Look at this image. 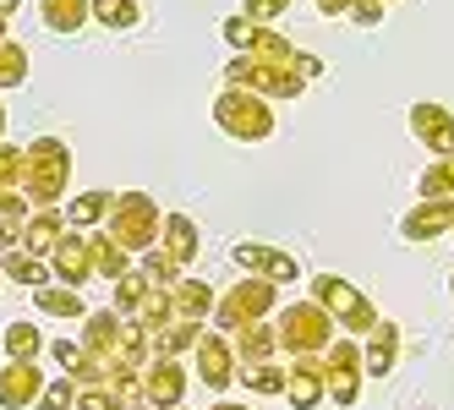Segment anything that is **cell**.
Listing matches in <instances>:
<instances>
[{
	"instance_id": "cell-50",
	"label": "cell",
	"mask_w": 454,
	"mask_h": 410,
	"mask_svg": "<svg viewBox=\"0 0 454 410\" xmlns=\"http://www.w3.org/2000/svg\"><path fill=\"white\" fill-rule=\"evenodd\" d=\"M176 410H186V405H176Z\"/></svg>"
},
{
	"instance_id": "cell-13",
	"label": "cell",
	"mask_w": 454,
	"mask_h": 410,
	"mask_svg": "<svg viewBox=\"0 0 454 410\" xmlns=\"http://www.w3.org/2000/svg\"><path fill=\"white\" fill-rule=\"evenodd\" d=\"M285 399H290V410H317L323 399H329L323 351L317 356H290V367H285Z\"/></svg>"
},
{
	"instance_id": "cell-49",
	"label": "cell",
	"mask_w": 454,
	"mask_h": 410,
	"mask_svg": "<svg viewBox=\"0 0 454 410\" xmlns=\"http://www.w3.org/2000/svg\"><path fill=\"white\" fill-rule=\"evenodd\" d=\"M449 296H454V274H449Z\"/></svg>"
},
{
	"instance_id": "cell-18",
	"label": "cell",
	"mask_w": 454,
	"mask_h": 410,
	"mask_svg": "<svg viewBox=\"0 0 454 410\" xmlns=\"http://www.w3.org/2000/svg\"><path fill=\"white\" fill-rule=\"evenodd\" d=\"M214 290L203 285V279H192V274H181L176 285H170V312L176 318H186V323H208L214 318Z\"/></svg>"
},
{
	"instance_id": "cell-35",
	"label": "cell",
	"mask_w": 454,
	"mask_h": 410,
	"mask_svg": "<svg viewBox=\"0 0 454 410\" xmlns=\"http://www.w3.org/2000/svg\"><path fill=\"white\" fill-rule=\"evenodd\" d=\"M203 329H208V323H186V318H176L165 334L153 339V351H165V356H181V351H192V344L203 339Z\"/></svg>"
},
{
	"instance_id": "cell-17",
	"label": "cell",
	"mask_w": 454,
	"mask_h": 410,
	"mask_svg": "<svg viewBox=\"0 0 454 410\" xmlns=\"http://www.w3.org/2000/svg\"><path fill=\"white\" fill-rule=\"evenodd\" d=\"M67 230H72V225H67V208H34V213L22 219V246L39 251V258H50L55 241L67 236Z\"/></svg>"
},
{
	"instance_id": "cell-4",
	"label": "cell",
	"mask_w": 454,
	"mask_h": 410,
	"mask_svg": "<svg viewBox=\"0 0 454 410\" xmlns=\"http://www.w3.org/2000/svg\"><path fill=\"white\" fill-rule=\"evenodd\" d=\"M312 301L329 312V318H334L350 339H367L372 323H378V306L356 290L350 279H340V274H317V279H312Z\"/></svg>"
},
{
	"instance_id": "cell-51",
	"label": "cell",
	"mask_w": 454,
	"mask_h": 410,
	"mask_svg": "<svg viewBox=\"0 0 454 410\" xmlns=\"http://www.w3.org/2000/svg\"><path fill=\"white\" fill-rule=\"evenodd\" d=\"M383 6H388V0H383Z\"/></svg>"
},
{
	"instance_id": "cell-9",
	"label": "cell",
	"mask_w": 454,
	"mask_h": 410,
	"mask_svg": "<svg viewBox=\"0 0 454 410\" xmlns=\"http://www.w3.org/2000/svg\"><path fill=\"white\" fill-rule=\"evenodd\" d=\"M192 372H198V383H208L214 394L236 389V372H241V361H236V351H231V334L203 329V339L192 344Z\"/></svg>"
},
{
	"instance_id": "cell-27",
	"label": "cell",
	"mask_w": 454,
	"mask_h": 410,
	"mask_svg": "<svg viewBox=\"0 0 454 410\" xmlns=\"http://www.w3.org/2000/svg\"><path fill=\"white\" fill-rule=\"evenodd\" d=\"M110 203H115V192H77V197L67 203V225H77V230H99L105 219H110Z\"/></svg>"
},
{
	"instance_id": "cell-2",
	"label": "cell",
	"mask_w": 454,
	"mask_h": 410,
	"mask_svg": "<svg viewBox=\"0 0 454 410\" xmlns=\"http://www.w3.org/2000/svg\"><path fill=\"white\" fill-rule=\"evenodd\" d=\"M214 126L236 143H269L274 126H279L274 99H263V93H252V88H219L214 93Z\"/></svg>"
},
{
	"instance_id": "cell-43",
	"label": "cell",
	"mask_w": 454,
	"mask_h": 410,
	"mask_svg": "<svg viewBox=\"0 0 454 410\" xmlns=\"http://www.w3.org/2000/svg\"><path fill=\"white\" fill-rule=\"evenodd\" d=\"M12 246H22V225L17 219H0V251H12Z\"/></svg>"
},
{
	"instance_id": "cell-31",
	"label": "cell",
	"mask_w": 454,
	"mask_h": 410,
	"mask_svg": "<svg viewBox=\"0 0 454 410\" xmlns=\"http://www.w3.org/2000/svg\"><path fill=\"white\" fill-rule=\"evenodd\" d=\"M416 197H454V153H443V159H433L427 170H421Z\"/></svg>"
},
{
	"instance_id": "cell-38",
	"label": "cell",
	"mask_w": 454,
	"mask_h": 410,
	"mask_svg": "<svg viewBox=\"0 0 454 410\" xmlns=\"http://www.w3.org/2000/svg\"><path fill=\"white\" fill-rule=\"evenodd\" d=\"M0 192H22V148L0 143Z\"/></svg>"
},
{
	"instance_id": "cell-15",
	"label": "cell",
	"mask_w": 454,
	"mask_h": 410,
	"mask_svg": "<svg viewBox=\"0 0 454 410\" xmlns=\"http://www.w3.org/2000/svg\"><path fill=\"white\" fill-rule=\"evenodd\" d=\"M449 230H454V197H416V208H405V219H400V236L416 246L438 241Z\"/></svg>"
},
{
	"instance_id": "cell-42",
	"label": "cell",
	"mask_w": 454,
	"mask_h": 410,
	"mask_svg": "<svg viewBox=\"0 0 454 410\" xmlns=\"http://www.w3.org/2000/svg\"><path fill=\"white\" fill-rule=\"evenodd\" d=\"M383 17V0H356V6H350V22H362V27H372Z\"/></svg>"
},
{
	"instance_id": "cell-46",
	"label": "cell",
	"mask_w": 454,
	"mask_h": 410,
	"mask_svg": "<svg viewBox=\"0 0 454 410\" xmlns=\"http://www.w3.org/2000/svg\"><path fill=\"white\" fill-rule=\"evenodd\" d=\"M17 6H22V0H0V17H17Z\"/></svg>"
},
{
	"instance_id": "cell-44",
	"label": "cell",
	"mask_w": 454,
	"mask_h": 410,
	"mask_svg": "<svg viewBox=\"0 0 454 410\" xmlns=\"http://www.w3.org/2000/svg\"><path fill=\"white\" fill-rule=\"evenodd\" d=\"M350 6H356V0H317L323 17H350Z\"/></svg>"
},
{
	"instance_id": "cell-3",
	"label": "cell",
	"mask_w": 454,
	"mask_h": 410,
	"mask_svg": "<svg viewBox=\"0 0 454 410\" xmlns=\"http://www.w3.org/2000/svg\"><path fill=\"white\" fill-rule=\"evenodd\" d=\"M274 301H279V285H269V279H257V274H241L231 290H224L219 301H214V318H208V329H219V334H236V329H247V323H263L269 312H274Z\"/></svg>"
},
{
	"instance_id": "cell-28",
	"label": "cell",
	"mask_w": 454,
	"mask_h": 410,
	"mask_svg": "<svg viewBox=\"0 0 454 410\" xmlns=\"http://www.w3.org/2000/svg\"><path fill=\"white\" fill-rule=\"evenodd\" d=\"M93 22L110 34H132L143 22V0H93Z\"/></svg>"
},
{
	"instance_id": "cell-32",
	"label": "cell",
	"mask_w": 454,
	"mask_h": 410,
	"mask_svg": "<svg viewBox=\"0 0 454 410\" xmlns=\"http://www.w3.org/2000/svg\"><path fill=\"white\" fill-rule=\"evenodd\" d=\"M137 274L148 279V285H159V290H170L176 279H181V263L170 258V251H153V246H148V251H143V263H137Z\"/></svg>"
},
{
	"instance_id": "cell-39",
	"label": "cell",
	"mask_w": 454,
	"mask_h": 410,
	"mask_svg": "<svg viewBox=\"0 0 454 410\" xmlns=\"http://www.w3.org/2000/svg\"><path fill=\"white\" fill-rule=\"evenodd\" d=\"M72 410H126V399L115 389H77V405Z\"/></svg>"
},
{
	"instance_id": "cell-34",
	"label": "cell",
	"mask_w": 454,
	"mask_h": 410,
	"mask_svg": "<svg viewBox=\"0 0 454 410\" xmlns=\"http://www.w3.org/2000/svg\"><path fill=\"white\" fill-rule=\"evenodd\" d=\"M27 82V50L17 39H0V93Z\"/></svg>"
},
{
	"instance_id": "cell-5",
	"label": "cell",
	"mask_w": 454,
	"mask_h": 410,
	"mask_svg": "<svg viewBox=\"0 0 454 410\" xmlns=\"http://www.w3.org/2000/svg\"><path fill=\"white\" fill-rule=\"evenodd\" d=\"M159 203L148 197V192H115V203H110V241L115 246H126V251H148V246H159Z\"/></svg>"
},
{
	"instance_id": "cell-22",
	"label": "cell",
	"mask_w": 454,
	"mask_h": 410,
	"mask_svg": "<svg viewBox=\"0 0 454 410\" xmlns=\"http://www.w3.org/2000/svg\"><path fill=\"white\" fill-rule=\"evenodd\" d=\"M0 274H6L12 285H27V290L50 285V263L39 258V251H27V246H12V251H0Z\"/></svg>"
},
{
	"instance_id": "cell-16",
	"label": "cell",
	"mask_w": 454,
	"mask_h": 410,
	"mask_svg": "<svg viewBox=\"0 0 454 410\" xmlns=\"http://www.w3.org/2000/svg\"><path fill=\"white\" fill-rule=\"evenodd\" d=\"M395 361H400V329L388 323V318H378L372 334L362 339V367H367V377H388Z\"/></svg>"
},
{
	"instance_id": "cell-10",
	"label": "cell",
	"mask_w": 454,
	"mask_h": 410,
	"mask_svg": "<svg viewBox=\"0 0 454 410\" xmlns=\"http://www.w3.org/2000/svg\"><path fill=\"white\" fill-rule=\"evenodd\" d=\"M411 137L433 153V159H443V153H454V110L438 104V99H416L411 104Z\"/></svg>"
},
{
	"instance_id": "cell-8",
	"label": "cell",
	"mask_w": 454,
	"mask_h": 410,
	"mask_svg": "<svg viewBox=\"0 0 454 410\" xmlns=\"http://www.w3.org/2000/svg\"><path fill=\"white\" fill-rule=\"evenodd\" d=\"M186 367H181V356H165V351H153L148 356V367L137 372V399H148L153 410H176L181 399H186Z\"/></svg>"
},
{
	"instance_id": "cell-30",
	"label": "cell",
	"mask_w": 454,
	"mask_h": 410,
	"mask_svg": "<svg viewBox=\"0 0 454 410\" xmlns=\"http://www.w3.org/2000/svg\"><path fill=\"white\" fill-rule=\"evenodd\" d=\"M236 383L252 389V394H285V367L279 361H257V367H241Z\"/></svg>"
},
{
	"instance_id": "cell-41",
	"label": "cell",
	"mask_w": 454,
	"mask_h": 410,
	"mask_svg": "<svg viewBox=\"0 0 454 410\" xmlns=\"http://www.w3.org/2000/svg\"><path fill=\"white\" fill-rule=\"evenodd\" d=\"M27 213H34V203H27L22 192H0V219H17V225H22Z\"/></svg>"
},
{
	"instance_id": "cell-29",
	"label": "cell",
	"mask_w": 454,
	"mask_h": 410,
	"mask_svg": "<svg viewBox=\"0 0 454 410\" xmlns=\"http://www.w3.org/2000/svg\"><path fill=\"white\" fill-rule=\"evenodd\" d=\"M110 290H115V301H110V306L121 312V318H132V312L143 306V296H148V290H159V285H148V279H143L137 268H126V274L115 279V285H110Z\"/></svg>"
},
{
	"instance_id": "cell-26",
	"label": "cell",
	"mask_w": 454,
	"mask_h": 410,
	"mask_svg": "<svg viewBox=\"0 0 454 410\" xmlns=\"http://www.w3.org/2000/svg\"><path fill=\"white\" fill-rule=\"evenodd\" d=\"M88 246H93V274H105L110 285H115L126 268H132V251L115 246V241H110V230H88Z\"/></svg>"
},
{
	"instance_id": "cell-25",
	"label": "cell",
	"mask_w": 454,
	"mask_h": 410,
	"mask_svg": "<svg viewBox=\"0 0 454 410\" xmlns=\"http://www.w3.org/2000/svg\"><path fill=\"white\" fill-rule=\"evenodd\" d=\"M0 351H6V361H39L44 356V329L17 318V323H6V334H0Z\"/></svg>"
},
{
	"instance_id": "cell-6",
	"label": "cell",
	"mask_w": 454,
	"mask_h": 410,
	"mask_svg": "<svg viewBox=\"0 0 454 410\" xmlns=\"http://www.w3.org/2000/svg\"><path fill=\"white\" fill-rule=\"evenodd\" d=\"M274 334H279V351H285V356H317L323 344L334 339V318L307 296V301H290V306L279 312Z\"/></svg>"
},
{
	"instance_id": "cell-12",
	"label": "cell",
	"mask_w": 454,
	"mask_h": 410,
	"mask_svg": "<svg viewBox=\"0 0 454 410\" xmlns=\"http://www.w3.org/2000/svg\"><path fill=\"white\" fill-rule=\"evenodd\" d=\"M50 274H55V285H72V290H82L88 279H93V246H88V230H67L55 241V251H50Z\"/></svg>"
},
{
	"instance_id": "cell-7",
	"label": "cell",
	"mask_w": 454,
	"mask_h": 410,
	"mask_svg": "<svg viewBox=\"0 0 454 410\" xmlns=\"http://www.w3.org/2000/svg\"><path fill=\"white\" fill-rule=\"evenodd\" d=\"M323 377H329V399L334 405H362V377H367V367H362V339H329L323 344Z\"/></svg>"
},
{
	"instance_id": "cell-23",
	"label": "cell",
	"mask_w": 454,
	"mask_h": 410,
	"mask_svg": "<svg viewBox=\"0 0 454 410\" xmlns=\"http://www.w3.org/2000/svg\"><path fill=\"white\" fill-rule=\"evenodd\" d=\"M34 306L44 312V318H55V323H82V318H88V301H82L72 285H39Z\"/></svg>"
},
{
	"instance_id": "cell-19",
	"label": "cell",
	"mask_w": 454,
	"mask_h": 410,
	"mask_svg": "<svg viewBox=\"0 0 454 410\" xmlns=\"http://www.w3.org/2000/svg\"><path fill=\"white\" fill-rule=\"evenodd\" d=\"M159 251H170V258L186 268V263L203 251V236H198V225H192L186 213H165V219H159Z\"/></svg>"
},
{
	"instance_id": "cell-1",
	"label": "cell",
	"mask_w": 454,
	"mask_h": 410,
	"mask_svg": "<svg viewBox=\"0 0 454 410\" xmlns=\"http://www.w3.org/2000/svg\"><path fill=\"white\" fill-rule=\"evenodd\" d=\"M72 186V148L60 137H34L22 148V197L34 208H60Z\"/></svg>"
},
{
	"instance_id": "cell-33",
	"label": "cell",
	"mask_w": 454,
	"mask_h": 410,
	"mask_svg": "<svg viewBox=\"0 0 454 410\" xmlns=\"http://www.w3.org/2000/svg\"><path fill=\"white\" fill-rule=\"evenodd\" d=\"M44 351L55 356V367H60V372L82 383V372H88V344H82V339H50Z\"/></svg>"
},
{
	"instance_id": "cell-21",
	"label": "cell",
	"mask_w": 454,
	"mask_h": 410,
	"mask_svg": "<svg viewBox=\"0 0 454 410\" xmlns=\"http://www.w3.org/2000/svg\"><path fill=\"white\" fill-rule=\"evenodd\" d=\"M88 334H82V344H88V356H115L121 351V339H126V318L115 306H105V312H88Z\"/></svg>"
},
{
	"instance_id": "cell-11",
	"label": "cell",
	"mask_w": 454,
	"mask_h": 410,
	"mask_svg": "<svg viewBox=\"0 0 454 410\" xmlns=\"http://www.w3.org/2000/svg\"><path fill=\"white\" fill-rule=\"evenodd\" d=\"M231 258H236L241 274H257V279H269V285H290V279L301 274V263L290 258V251L263 246V241H236V246H231Z\"/></svg>"
},
{
	"instance_id": "cell-37",
	"label": "cell",
	"mask_w": 454,
	"mask_h": 410,
	"mask_svg": "<svg viewBox=\"0 0 454 410\" xmlns=\"http://www.w3.org/2000/svg\"><path fill=\"white\" fill-rule=\"evenodd\" d=\"M77 377H67V372H60V377H50V383H44V394L34 399V410H72L77 405Z\"/></svg>"
},
{
	"instance_id": "cell-45",
	"label": "cell",
	"mask_w": 454,
	"mask_h": 410,
	"mask_svg": "<svg viewBox=\"0 0 454 410\" xmlns=\"http://www.w3.org/2000/svg\"><path fill=\"white\" fill-rule=\"evenodd\" d=\"M208 410H252V405H241V399H214Z\"/></svg>"
},
{
	"instance_id": "cell-20",
	"label": "cell",
	"mask_w": 454,
	"mask_h": 410,
	"mask_svg": "<svg viewBox=\"0 0 454 410\" xmlns=\"http://www.w3.org/2000/svg\"><path fill=\"white\" fill-rule=\"evenodd\" d=\"M231 351H236V361H241V367L274 361L279 334H274V323H269V318H263V323H247V329H236V334H231Z\"/></svg>"
},
{
	"instance_id": "cell-36",
	"label": "cell",
	"mask_w": 454,
	"mask_h": 410,
	"mask_svg": "<svg viewBox=\"0 0 454 410\" xmlns=\"http://www.w3.org/2000/svg\"><path fill=\"white\" fill-rule=\"evenodd\" d=\"M257 34H263V27H257V22H252L247 12H236V17H224V22H219V39L231 44L236 55H247V50L257 44Z\"/></svg>"
},
{
	"instance_id": "cell-24",
	"label": "cell",
	"mask_w": 454,
	"mask_h": 410,
	"mask_svg": "<svg viewBox=\"0 0 454 410\" xmlns=\"http://www.w3.org/2000/svg\"><path fill=\"white\" fill-rule=\"evenodd\" d=\"M93 17V0H39V22L50 34H77Z\"/></svg>"
},
{
	"instance_id": "cell-40",
	"label": "cell",
	"mask_w": 454,
	"mask_h": 410,
	"mask_svg": "<svg viewBox=\"0 0 454 410\" xmlns=\"http://www.w3.org/2000/svg\"><path fill=\"white\" fill-rule=\"evenodd\" d=\"M241 12H247V17H252L257 27H269L274 17H285V12H290V0H247Z\"/></svg>"
},
{
	"instance_id": "cell-47",
	"label": "cell",
	"mask_w": 454,
	"mask_h": 410,
	"mask_svg": "<svg viewBox=\"0 0 454 410\" xmlns=\"http://www.w3.org/2000/svg\"><path fill=\"white\" fill-rule=\"evenodd\" d=\"M0 143H6V104H0Z\"/></svg>"
},
{
	"instance_id": "cell-14",
	"label": "cell",
	"mask_w": 454,
	"mask_h": 410,
	"mask_svg": "<svg viewBox=\"0 0 454 410\" xmlns=\"http://www.w3.org/2000/svg\"><path fill=\"white\" fill-rule=\"evenodd\" d=\"M44 394V361H0V410H34Z\"/></svg>"
},
{
	"instance_id": "cell-48",
	"label": "cell",
	"mask_w": 454,
	"mask_h": 410,
	"mask_svg": "<svg viewBox=\"0 0 454 410\" xmlns=\"http://www.w3.org/2000/svg\"><path fill=\"white\" fill-rule=\"evenodd\" d=\"M12 34V17H0V39H6Z\"/></svg>"
}]
</instances>
